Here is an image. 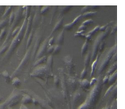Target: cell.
Instances as JSON below:
<instances>
[{
	"label": "cell",
	"instance_id": "51",
	"mask_svg": "<svg viewBox=\"0 0 125 109\" xmlns=\"http://www.w3.org/2000/svg\"><path fill=\"white\" fill-rule=\"evenodd\" d=\"M103 109H110L109 107H107V108H103Z\"/></svg>",
	"mask_w": 125,
	"mask_h": 109
},
{
	"label": "cell",
	"instance_id": "7",
	"mask_svg": "<svg viewBox=\"0 0 125 109\" xmlns=\"http://www.w3.org/2000/svg\"><path fill=\"white\" fill-rule=\"evenodd\" d=\"M82 17V15H79V16H78L76 18H74V20L72 21L71 23H70V24H67V25H64V29L65 30H68V31H70V30H71L73 29V27L74 26H75V25L78 23V21L79 20V19Z\"/></svg>",
	"mask_w": 125,
	"mask_h": 109
},
{
	"label": "cell",
	"instance_id": "6",
	"mask_svg": "<svg viewBox=\"0 0 125 109\" xmlns=\"http://www.w3.org/2000/svg\"><path fill=\"white\" fill-rule=\"evenodd\" d=\"M30 49H29V51H28L26 52V54H25V57L24 59L22 60V61L21 62V64L19 65V67L17 68V69H16L15 72L13 73V76L16 74V73H17L19 71H20V69H23L24 68V67L25 66V64H26V63H27V61L29 60V59H30Z\"/></svg>",
	"mask_w": 125,
	"mask_h": 109
},
{
	"label": "cell",
	"instance_id": "2",
	"mask_svg": "<svg viewBox=\"0 0 125 109\" xmlns=\"http://www.w3.org/2000/svg\"><path fill=\"white\" fill-rule=\"evenodd\" d=\"M21 96V95L17 91H14L12 93H11L10 97H9V98L5 101V103H3L4 105H5L6 107H9V108H11V107H13V106H16V104L20 102Z\"/></svg>",
	"mask_w": 125,
	"mask_h": 109
},
{
	"label": "cell",
	"instance_id": "16",
	"mask_svg": "<svg viewBox=\"0 0 125 109\" xmlns=\"http://www.w3.org/2000/svg\"><path fill=\"white\" fill-rule=\"evenodd\" d=\"M52 63H53L52 55L48 56V58H47V65H48V68H49L50 71L52 70Z\"/></svg>",
	"mask_w": 125,
	"mask_h": 109
},
{
	"label": "cell",
	"instance_id": "38",
	"mask_svg": "<svg viewBox=\"0 0 125 109\" xmlns=\"http://www.w3.org/2000/svg\"><path fill=\"white\" fill-rule=\"evenodd\" d=\"M74 37H82V38H83V37H85V34H83V33H76V34H74Z\"/></svg>",
	"mask_w": 125,
	"mask_h": 109
},
{
	"label": "cell",
	"instance_id": "34",
	"mask_svg": "<svg viewBox=\"0 0 125 109\" xmlns=\"http://www.w3.org/2000/svg\"><path fill=\"white\" fill-rule=\"evenodd\" d=\"M6 34H7V30L5 28H4V29H3L0 31V40H3V38H4Z\"/></svg>",
	"mask_w": 125,
	"mask_h": 109
},
{
	"label": "cell",
	"instance_id": "50",
	"mask_svg": "<svg viewBox=\"0 0 125 109\" xmlns=\"http://www.w3.org/2000/svg\"><path fill=\"white\" fill-rule=\"evenodd\" d=\"M21 109H28L27 107L25 106V105H24V104H22V105L21 106Z\"/></svg>",
	"mask_w": 125,
	"mask_h": 109
},
{
	"label": "cell",
	"instance_id": "39",
	"mask_svg": "<svg viewBox=\"0 0 125 109\" xmlns=\"http://www.w3.org/2000/svg\"><path fill=\"white\" fill-rule=\"evenodd\" d=\"M59 82H60V79L57 76H54V83H55L56 86L57 87L59 86Z\"/></svg>",
	"mask_w": 125,
	"mask_h": 109
},
{
	"label": "cell",
	"instance_id": "41",
	"mask_svg": "<svg viewBox=\"0 0 125 109\" xmlns=\"http://www.w3.org/2000/svg\"><path fill=\"white\" fill-rule=\"evenodd\" d=\"M104 47H105V42H101V43L100 44V46H99V47H98V49H99V54L100 53H101V52L103 51V50H104Z\"/></svg>",
	"mask_w": 125,
	"mask_h": 109
},
{
	"label": "cell",
	"instance_id": "9",
	"mask_svg": "<svg viewBox=\"0 0 125 109\" xmlns=\"http://www.w3.org/2000/svg\"><path fill=\"white\" fill-rule=\"evenodd\" d=\"M32 21H33V18L31 16H30L29 18L27 19V22H26V28H25V32L24 34L25 37H28L30 34V29H31V25H32Z\"/></svg>",
	"mask_w": 125,
	"mask_h": 109
},
{
	"label": "cell",
	"instance_id": "3",
	"mask_svg": "<svg viewBox=\"0 0 125 109\" xmlns=\"http://www.w3.org/2000/svg\"><path fill=\"white\" fill-rule=\"evenodd\" d=\"M116 51V45H115V46L114 47H112V48L110 49V51H109V53H108L107 55L105 56V59L104 60L103 63H102V64L101 65L100 68H99V72H98L99 74L102 73L103 71L105 70V68H106V67H107L108 64H109V63H110V58H111L112 56L114 55V51Z\"/></svg>",
	"mask_w": 125,
	"mask_h": 109
},
{
	"label": "cell",
	"instance_id": "14",
	"mask_svg": "<svg viewBox=\"0 0 125 109\" xmlns=\"http://www.w3.org/2000/svg\"><path fill=\"white\" fill-rule=\"evenodd\" d=\"M99 55H100V54H97L95 58V60H93V64H92V71H91V77H93V73L95 72V69H96V66L97 64V62H98V58H99Z\"/></svg>",
	"mask_w": 125,
	"mask_h": 109
},
{
	"label": "cell",
	"instance_id": "36",
	"mask_svg": "<svg viewBox=\"0 0 125 109\" xmlns=\"http://www.w3.org/2000/svg\"><path fill=\"white\" fill-rule=\"evenodd\" d=\"M53 50H54V46H48V48H47V51H46V53H48V54H52V53L53 52Z\"/></svg>",
	"mask_w": 125,
	"mask_h": 109
},
{
	"label": "cell",
	"instance_id": "45",
	"mask_svg": "<svg viewBox=\"0 0 125 109\" xmlns=\"http://www.w3.org/2000/svg\"><path fill=\"white\" fill-rule=\"evenodd\" d=\"M96 78L95 77H93L92 78V80H91V82H89V84H90V86H93V85H94L95 83H96Z\"/></svg>",
	"mask_w": 125,
	"mask_h": 109
},
{
	"label": "cell",
	"instance_id": "31",
	"mask_svg": "<svg viewBox=\"0 0 125 109\" xmlns=\"http://www.w3.org/2000/svg\"><path fill=\"white\" fill-rule=\"evenodd\" d=\"M60 51H61V46H58V45L54 46V50H53L52 54H57Z\"/></svg>",
	"mask_w": 125,
	"mask_h": 109
},
{
	"label": "cell",
	"instance_id": "28",
	"mask_svg": "<svg viewBox=\"0 0 125 109\" xmlns=\"http://www.w3.org/2000/svg\"><path fill=\"white\" fill-rule=\"evenodd\" d=\"M33 35H34V32H31L29 35V37H28V39H27V42H26V48H28L30 44H31L32 42V40H33Z\"/></svg>",
	"mask_w": 125,
	"mask_h": 109
},
{
	"label": "cell",
	"instance_id": "1",
	"mask_svg": "<svg viewBox=\"0 0 125 109\" xmlns=\"http://www.w3.org/2000/svg\"><path fill=\"white\" fill-rule=\"evenodd\" d=\"M110 33V29H108L105 30V32L102 33L101 34H100L97 37V38L96 39L95 42H94L93 47V51L91 52V60H93L96 58V54H97V51H98V47L100 46V44L102 42V41L105 38V37H107V35Z\"/></svg>",
	"mask_w": 125,
	"mask_h": 109
},
{
	"label": "cell",
	"instance_id": "12",
	"mask_svg": "<svg viewBox=\"0 0 125 109\" xmlns=\"http://www.w3.org/2000/svg\"><path fill=\"white\" fill-rule=\"evenodd\" d=\"M21 103L22 104H29V103H33V98H31L30 95H27V94H25L23 96V98L21 99Z\"/></svg>",
	"mask_w": 125,
	"mask_h": 109
},
{
	"label": "cell",
	"instance_id": "32",
	"mask_svg": "<svg viewBox=\"0 0 125 109\" xmlns=\"http://www.w3.org/2000/svg\"><path fill=\"white\" fill-rule=\"evenodd\" d=\"M92 24H93V19H88V20L83 21L82 25H85V26L88 27V25H91Z\"/></svg>",
	"mask_w": 125,
	"mask_h": 109
},
{
	"label": "cell",
	"instance_id": "29",
	"mask_svg": "<svg viewBox=\"0 0 125 109\" xmlns=\"http://www.w3.org/2000/svg\"><path fill=\"white\" fill-rule=\"evenodd\" d=\"M99 28H100V26H99V25L96 26V27L94 28L93 29H92L91 31H90V32H88V34H86V35H88V36H89V37H92L94 34H95V33H96V31H98V30H99Z\"/></svg>",
	"mask_w": 125,
	"mask_h": 109
},
{
	"label": "cell",
	"instance_id": "13",
	"mask_svg": "<svg viewBox=\"0 0 125 109\" xmlns=\"http://www.w3.org/2000/svg\"><path fill=\"white\" fill-rule=\"evenodd\" d=\"M89 87H90V84H89V81L87 79H83L81 82V88L84 91H88Z\"/></svg>",
	"mask_w": 125,
	"mask_h": 109
},
{
	"label": "cell",
	"instance_id": "54",
	"mask_svg": "<svg viewBox=\"0 0 125 109\" xmlns=\"http://www.w3.org/2000/svg\"><path fill=\"white\" fill-rule=\"evenodd\" d=\"M20 109H21V108H20Z\"/></svg>",
	"mask_w": 125,
	"mask_h": 109
},
{
	"label": "cell",
	"instance_id": "11",
	"mask_svg": "<svg viewBox=\"0 0 125 109\" xmlns=\"http://www.w3.org/2000/svg\"><path fill=\"white\" fill-rule=\"evenodd\" d=\"M64 34H65V30H62L59 35L57 36V39H56V43H57L58 46H61V45H63L64 43Z\"/></svg>",
	"mask_w": 125,
	"mask_h": 109
},
{
	"label": "cell",
	"instance_id": "15",
	"mask_svg": "<svg viewBox=\"0 0 125 109\" xmlns=\"http://www.w3.org/2000/svg\"><path fill=\"white\" fill-rule=\"evenodd\" d=\"M91 52H88V54L86 55L85 59H84V68H87L90 64V62H91Z\"/></svg>",
	"mask_w": 125,
	"mask_h": 109
},
{
	"label": "cell",
	"instance_id": "17",
	"mask_svg": "<svg viewBox=\"0 0 125 109\" xmlns=\"http://www.w3.org/2000/svg\"><path fill=\"white\" fill-rule=\"evenodd\" d=\"M47 60V57L46 56H43V57L38 59V60L35 61L34 64V67H36V66L39 65V64H44L45 61Z\"/></svg>",
	"mask_w": 125,
	"mask_h": 109
},
{
	"label": "cell",
	"instance_id": "19",
	"mask_svg": "<svg viewBox=\"0 0 125 109\" xmlns=\"http://www.w3.org/2000/svg\"><path fill=\"white\" fill-rule=\"evenodd\" d=\"M116 78H117V72L115 71L111 75L109 76V80H108V82H109L110 84H113L115 81H116Z\"/></svg>",
	"mask_w": 125,
	"mask_h": 109
},
{
	"label": "cell",
	"instance_id": "10",
	"mask_svg": "<svg viewBox=\"0 0 125 109\" xmlns=\"http://www.w3.org/2000/svg\"><path fill=\"white\" fill-rule=\"evenodd\" d=\"M63 21H64V19L61 18V20H59L57 22H56V24L55 25V26H54L53 29H52V34H53V33L56 32L57 30L61 29V28L63 27Z\"/></svg>",
	"mask_w": 125,
	"mask_h": 109
},
{
	"label": "cell",
	"instance_id": "21",
	"mask_svg": "<svg viewBox=\"0 0 125 109\" xmlns=\"http://www.w3.org/2000/svg\"><path fill=\"white\" fill-rule=\"evenodd\" d=\"M2 75H3V77H4V79H5L7 83L9 84V82H11V76L9 75L8 71H3V72L2 73Z\"/></svg>",
	"mask_w": 125,
	"mask_h": 109
},
{
	"label": "cell",
	"instance_id": "53",
	"mask_svg": "<svg viewBox=\"0 0 125 109\" xmlns=\"http://www.w3.org/2000/svg\"><path fill=\"white\" fill-rule=\"evenodd\" d=\"M8 109H11V108H8Z\"/></svg>",
	"mask_w": 125,
	"mask_h": 109
},
{
	"label": "cell",
	"instance_id": "43",
	"mask_svg": "<svg viewBox=\"0 0 125 109\" xmlns=\"http://www.w3.org/2000/svg\"><path fill=\"white\" fill-rule=\"evenodd\" d=\"M40 43V38H38L37 39V41H36V45H35V46H34V51L36 52L37 51H38V49H39V44Z\"/></svg>",
	"mask_w": 125,
	"mask_h": 109
},
{
	"label": "cell",
	"instance_id": "35",
	"mask_svg": "<svg viewBox=\"0 0 125 109\" xmlns=\"http://www.w3.org/2000/svg\"><path fill=\"white\" fill-rule=\"evenodd\" d=\"M49 7H43L41 9V14L42 15H44V14H46L47 13V11H48L49 10Z\"/></svg>",
	"mask_w": 125,
	"mask_h": 109
},
{
	"label": "cell",
	"instance_id": "24",
	"mask_svg": "<svg viewBox=\"0 0 125 109\" xmlns=\"http://www.w3.org/2000/svg\"><path fill=\"white\" fill-rule=\"evenodd\" d=\"M11 8H12V7H11V6L7 7V8H5V12H4L3 15L2 16V17H3V19H7V17L9 16V15H10L11 12Z\"/></svg>",
	"mask_w": 125,
	"mask_h": 109
},
{
	"label": "cell",
	"instance_id": "8",
	"mask_svg": "<svg viewBox=\"0 0 125 109\" xmlns=\"http://www.w3.org/2000/svg\"><path fill=\"white\" fill-rule=\"evenodd\" d=\"M63 61L65 62V64L67 66V68H69L70 71L74 68V63H73V59L70 57V55L65 56V57L63 59Z\"/></svg>",
	"mask_w": 125,
	"mask_h": 109
},
{
	"label": "cell",
	"instance_id": "27",
	"mask_svg": "<svg viewBox=\"0 0 125 109\" xmlns=\"http://www.w3.org/2000/svg\"><path fill=\"white\" fill-rule=\"evenodd\" d=\"M8 23L9 25H12L14 22V20H15V11H11V14L8 16Z\"/></svg>",
	"mask_w": 125,
	"mask_h": 109
},
{
	"label": "cell",
	"instance_id": "25",
	"mask_svg": "<svg viewBox=\"0 0 125 109\" xmlns=\"http://www.w3.org/2000/svg\"><path fill=\"white\" fill-rule=\"evenodd\" d=\"M88 42L85 41L83 46H82V50H81V54H82V55H84V54L87 53V51H88Z\"/></svg>",
	"mask_w": 125,
	"mask_h": 109
},
{
	"label": "cell",
	"instance_id": "30",
	"mask_svg": "<svg viewBox=\"0 0 125 109\" xmlns=\"http://www.w3.org/2000/svg\"><path fill=\"white\" fill-rule=\"evenodd\" d=\"M20 29H21V27H18V26H16V28H14V29L12 30V32H11V37H15V36H16V34H18Z\"/></svg>",
	"mask_w": 125,
	"mask_h": 109
},
{
	"label": "cell",
	"instance_id": "22",
	"mask_svg": "<svg viewBox=\"0 0 125 109\" xmlns=\"http://www.w3.org/2000/svg\"><path fill=\"white\" fill-rule=\"evenodd\" d=\"M96 13H97L96 11H87V12L83 14L82 16L84 18H92L93 16H95Z\"/></svg>",
	"mask_w": 125,
	"mask_h": 109
},
{
	"label": "cell",
	"instance_id": "42",
	"mask_svg": "<svg viewBox=\"0 0 125 109\" xmlns=\"http://www.w3.org/2000/svg\"><path fill=\"white\" fill-rule=\"evenodd\" d=\"M86 75H87V68H83V72L81 73V79H84V77H86Z\"/></svg>",
	"mask_w": 125,
	"mask_h": 109
},
{
	"label": "cell",
	"instance_id": "33",
	"mask_svg": "<svg viewBox=\"0 0 125 109\" xmlns=\"http://www.w3.org/2000/svg\"><path fill=\"white\" fill-rule=\"evenodd\" d=\"M87 26H85V25H81L79 26V29H78V33H83L84 31H85V30L87 29Z\"/></svg>",
	"mask_w": 125,
	"mask_h": 109
},
{
	"label": "cell",
	"instance_id": "40",
	"mask_svg": "<svg viewBox=\"0 0 125 109\" xmlns=\"http://www.w3.org/2000/svg\"><path fill=\"white\" fill-rule=\"evenodd\" d=\"M90 8H93V7H90V6H86V7H83L82 9H81V12H83V13H85V12H87L88 11V9H90Z\"/></svg>",
	"mask_w": 125,
	"mask_h": 109
},
{
	"label": "cell",
	"instance_id": "18",
	"mask_svg": "<svg viewBox=\"0 0 125 109\" xmlns=\"http://www.w3.org/2000/svg\"><path fill=\"white\" fill-rule=\"evenodd\" d=\"M11 83H12V85L16 87V88H18V87L21 85V80L19 79L18 77H15L12 80H11Z\"/></svg>",
	"mask_w": 125,
	"mask_h": 109
},
{
	"label": "cell",
	"instance_id": "46",
	"mask_svg": "<svg viewBox=\"0 0 125 109\" xmlns=\"http://www.w3.org/2000/svg\"><path fill=\"white\" fill-rule=\"evenodd\" d=\"M116 30H117V25H114V27H113V29H112V31L110 32V34H116Z\"/></svg>",
	"mask_w": 125,
	"mask_h": 109
},
{
	"label": "cell",
	"instance_id": "26",
	"mask_svg": "<svg viewBox=\"0 0 125 109\" xmlns=\"http://www.w3.org/2000/svg\"><path fill=\"white\" fill-rule=\"evenodd\" d=\"M71 8H72V7H71V6L62 7V8H61V11L60 16H63V15H65V14H66V13L68 12V11H69V10H70Z\"/></svg>",
	"mask_w": 125,
	"mask_h": 109
},
{
	"label": "cell",
	"instance_id": "48",
	"mask_svg": "<svg viewBox=\"0 0 125 109\" xmlns=\"http://www.w3.org/2000/svg\"><path fill=\"white\" fill-rule=\"evenodd\" d=\"M113 88H114V86H110V88L107 90V91L105 92V96H106V95H107V94H109V93H110V91H111V90H112Z\"/></svg>",
	"mask_w": 125,
	"mask_h": 109
},
{
	"label": "cell",
	"instance_id": "37",
	"mask_svg": "<svg viewBox=\"0 0 125 109\" xmlns=\"http://www.w3.org/2000/svg\"><path fill=\"white\" fill-rule=\"evenodd\" d=\"M107 27H108V24H106V25H105L104 26H100V28H99V31H101V33H104L106 30V29H107Z\"/></svg>",
	"mask_w": 125,
	"mask_h": 109
},
{
	"label": "cell",
	"instance_id": "20",
	"mask_svg": "<svg viewBox=\"0 0 125 109\" xmlns=\"http://www.w3.org/2000/svg\"><path fill=\"white\" fill-rule=\"evenodd\" d=\"M9 46H10V45H9V42H8V43H4L3 46L0 47V54L5 53V52L9 49Z\"/></svg>",
	"mask_w": 125,
	"mask_h": 109
},
{
	"label": "cell",
	"instance_id": "52",
	"mask_svg": "<svg viewBox=\"0 0 125 109\" xmlns=\"http://www.w3.org/2000/svg\"><path fill=\"white\" fill-rule=\"evenodd\" d=\"M1 101H2V97L0 96V102H1Z\"/></svg>",
	"mask_w": 125,
	"mask_h": 109
},
{
	"label": "cell",
	"instance_id": "23",
	"mask_svg": "<svg viewBox=\"0 0 125 109\" xmlns=\"http://www.w3.org/2000/svg\"><path fill=\"white\" fill-rule=\"evenodd\" d=\"M116 68H117V64H116V62H115L114 63V64H113L111 67H110L109 69H108L107 71V73H106V75L108 76H110V75H111L113 73L115 72L116 71Z\"/></svg>",
	"mask_w": 125,
	"mask_h": 109
},
{
	"label": "cell",
	"instance_id": "4",
	"mask_svg": "<svg viewBox=\"0 0 125 109\" xmlns=\"http://www.w3.org/2000/svg\"><path fill=\"white\" fill-rule=\"evenodd\" d=\"M23 16V10H22V7H19L16 9V11H15V20H14L13 25H15V28L16 27V25L20 23V21L21 20V18Z\"/></svg>",
	"mask_w": 125,
	"mask_h": 109
},
{
	"label": "cell",
	"instance_id": "47",
	"mask_svg": "<svg viewBox=\"0 0 125 109\" xmlns=\"http://www.w3.org/2000/svg\"><path fill=\"white\" fill-rule=\"evenodd\" d=\"M108 80H109V76L108 75L105 76V77H104V79H103V84H106L108 82Z\"/></svg>",
	"mask_w": 125,
	"mask_h": 109
},
{
	"label": "cell",
	"instance_id": "5",
	"mask_svg": "<svg viewBox=\"0 0 125 109\" xmlns=\"http://www.w3.org/2000/svg\"><path fill=\"white\" fill-rule=\"evenodd\" d=\"M48 38H47V39L44 40V42H43L42 46H40V48L39 49V52H38L37 54H36V57L38 59L43 57V54L45 53L46 51H47V48H48Z\"/></svg>",
	"mask_w": 125,
	"mask_h": 109
},
{
	"label": "cell",
	"instance_id": "49",
	"mask_svg": "<svg viewBox=\"0 0 125 109\" xmlns=\"http://www.w3.org/2000/svg\"><path fill=\"white\" fill-rule=\"evenodd\" d=\"M7 107L4 105V103H2V104H0V109H6Z\"/></svg>",
	"mask_w": 125,
	"mask_h": 109
},
{
	"label": "cell",
	"instance_id": "44",
	"mask_svg": "<svg viewBox=\"0 0 125 109\" xmlns=\"http://www.w3.org/2000/svg\"><path fill=\"white\" fill-rule=\"evenodd\" d=\"M54 42H55V38L52 37H51L50 40H48V46H53L54 44Z\"/></svg>",
	"mask_w": 125,
	"mask_h": 109
}]
</instances>
